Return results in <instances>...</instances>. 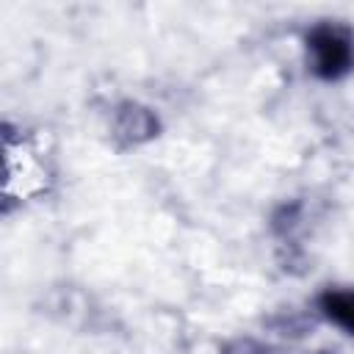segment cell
<instances>
[{
  "label": "cell",
  "instance_id": "obj_2",
  "mask_svg": "<svg viewBox=\"0 0 354 354\" xmlns=\"http://www.w3.org/2000/svg\"><path fill=\"white\" fill-rule=\"evenodd\" d=\"M321 307L329 321L354 335V290H329L321 299Z\"/></svg>",
  "mask_w": 354,
  "mask_h": 354
},
{
  "label": "cell",
  "instance_id": "obj_1",
  "mask_svg": "<svg viewBox=\"0 0 354 354\" xmlns=\"http://www.w3.org/2000/svg\"><path fill=\"white\" fill-rule=\"evenodd\" d=\"M307 47L313 55V72L324 80L343 77L354 64V39L340 25H318L307 36Z\"/></svg>",
  "mask_w": 354,
  "mask_h": 354
}]
</instances>
